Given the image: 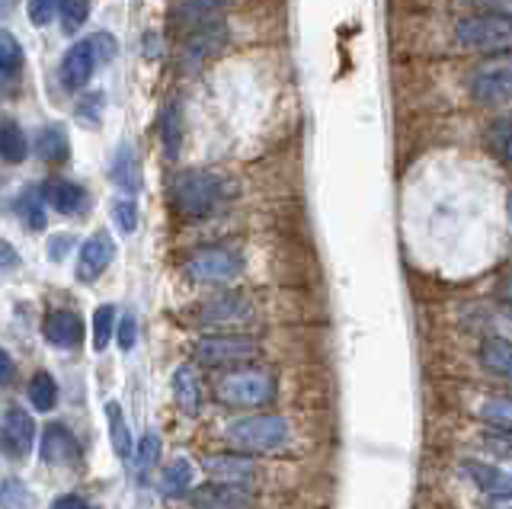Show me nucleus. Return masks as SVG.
<instances>
[{"instance_id":"1","label":"nucleus","mask_w":512,"mask_h":509,"mask_svg":"<svg viewBox=\"0 0 512 509\" xmlns=\"http://www.w3.org/2000/svg\"><path fill=\"white\" fill-rule=\"evenodd\" d=\"M170 196L176 212L186 218H208L221 209V202L228 199V183L212 170H180L173 177Z\"/></svg>"},{"instance_id":"2","label":"nucleus","mask_w":512,"mask_h":509,"mask_svg":"<svg viewBox=\"0 0 512 509\" xmlns=\"http://www.w3.org/2000/svg\"><path fill=\"white\" fill-rule=\"evenodd\" d=\"M224 436L244 452H276L288 442V420L279 413H253L228 423Z\"/></svg>"},{"instance_id":"3","label":"nucleus","mask_w":512,"mask_h":509,"mask_svg":"<svg viewBox=\"0 0 512 509\" xmlns=\"http://www.w3.org/2000/svg\"><path fill=\"white\" fill-rule=\"evenodd\" d=\"M455 36L471 52H509L512 49V17L503 13H474L455 26Z\"/></svg>"},{"instance_id":"4","label":"nucleus","mask_w":512,"mask_h":509,"mask_svg":"<svg viewBox=\"0 0 512 509\" xmlns=\"http://www.w3.org/2000/svg\"><path fill=\"white\" fill-rule=\"evenodd\" d=\"M471 97L480 106H509L512 103V52H500L496 58L480 61L468 81Z\"/></svg>"},{"instance_id":"5","label":"nucleus","mask_w":512,"mask_h":509,"mask_svg":"<svg viewBox=\"0 0 512 509\" xmlns=\"http://www.w3.org/2000/svg\"><path fill=\"white\" fill-rule=\"evenodd\" d=\"M218 401L228 404V407H260L269 404L272 394H276V381L266 372H256V369H240L231 372L218 381Z\"/></svg>"},{"instance_id":"6","label":"nucleus","mask_w":512,"mask_h":509,"mask_svg":"<svg viewBox=\"0 0 512 509\" xmlns=\"http://www.w3.org/2000/svg\"><path fill=\"white\" fill-rule=\"evenodd\" d=\"M260 353V343L244 333H224V337H202L196 343V359L208 369H218V365H240L250 362Z\"/></svg>"},{"instance_id":"7","label":"nucleus","mask_w":512,"mask_h":509,"mask_svg":"<svg viewBox=\"0 0 512 509\" xmlns=\"http://www.w3.org/2000/svg\"><path fill=\"white\" fill-rule=\"evenodd\" d=\"M240 269H244V260L231 247H202L186 260V273L196 282H208V285L231 282Z\"/></svg>"},{"instance_id":"8","label":"nucleus","mask_w":512,"mask_h":509,"mask_svg":"<svg viewBox=\"0 0 512 509\" xmlns=\"http://www.w3.org/2000/svg\"><path fill=\"white\" fill-rule=\"evenodd\" d=\"M224 20V0H180L170 17L173 33L183 42L205 33V29H215Z\"/></svg>"},{"instance_id":"9","label":"nucleus","mask_w":512,"mask_h":509,"mask_svg":"<svg viewBox=\"0 0 512 509\" xmlns=\"http://www.w3.org/2000/svg\"><path fill=\"white\" fill-rule=\"evenodd\" d=\"M189 503L196 509H253L256 497L244 484L208 481L196 490H189Z\"/></svg>"},{"instance_id":"10","label":"nucleus","mask_w":512,"mask_h":509,"mask_svg":"<svg viewBox=\"0 0 512 509\" xmlns=\"http://www.w3.org/2000/svg\"><path fill=\"white\" fill-rule=\"evenodd\" d=\"M96 65H100V55H96L93 39H80L77 45H71V49L64 52V58H61V84H64V90H71V93L84 90L90 84Z\"/></svg>"},{"instance_id":"11","label":"nucleus","mask_w":512,"mask_h":509,"mask_svg":"<svg viewBox=\"0 0 512 509\" xmlns=\"http://www.w3.org/2000/svg\"><path fill=\"white\" fill-rule=\"evenodd\" d=\"M112 257H116V244H112V237L106 231H96L93 237H87L84 247H80V253H77V279L96 282L109 269Z\"/></svg>"},{"instance_id":"12","label":"nucleus","mask_w":512,"mask_h":509,"mask_svg":"<svg viewBox=\"0 0 512 509\" xmlns=\"http://www.w3.org/2000/svg\"><path fill=\"white\" fill-rule=\"evenodd\" d=\"M461 474L468 477L477 490H484L487 497L512 500V471H503V468L487 465V461H477V458H464Z\"/></svg>"},{"instance_id":"13","label":"nucleus","mask_w":512,"mask_h":509,"mask_svg":"<svg viewBox=\"0 0 512 509\" xmlns=\"http://www.w3.org/2000/svg\"><path fill=\"white\" fill-rule=\"evenodd\" d=\"M42 333H45V340L58 349H77L80 343H84V321H80L77 311L58 308L45 317Z\"/></svg>"},{"instance_id":"14","label":"nucleus","mask_w":512,"mask_h":509,"mask_svg":"<svg viewBox=\"0 0 512 509\" xmlns=\"http://www.w3.org/2000/svg\"><path fill=\"white\" fill-rule=\"evenodd\" d=\"M39 449H42V461H45V465H71V461L80 458V445H77L74 433L64 423L45 426Z\"/></svg>"},{"instance_id":"15","label":"nucleus","mask_w":512,"mask_h":509,"mask_svg":"<svg viewBox=\"0 0 512 509\" xmlns=\"http://www.w3.org/2000/svg\"><path fill=\"white\" fill-rule=\"evenodd\" d=\"M0 433H4V445L13 458H26L32 452V442H36V423H32L26 410L13 407V410H7L4 429H0Z\"/></svg>"},{"instance_id":"16","label":"nucleus","mask_w":512,"mask_h":509,"mask_svg":"<svg viewBox=\"0 0 512 509\" xmlns=\"http://www.w3.org/2000/svg\"><path fill=\"white\" fill-rule=\"evenodd\" d=\"M247 317H250V305H247V298H240V295H218L199 308V321L212 327L237 324V321H247Z\"/></svg>"},{"instance_id":"17","label":"nucleus","mask_w":512,"mask_h":509,"mask_svg":"<svg viewBox=\"0 0 512 509\" xmlns=\"http://www.w3.org/2000/svg\"><path fill=\"white\" fill-rule=\"evenodd\" d=\"M205 471L224 484H247L253 481L256 465L244 455H212V458H205Z\"/></svg>"},{"instance_id":"18","label":"nucleus","mask_w":512,"mask_h":509,"mask_svg":"<svg viewBox=\"0 0 512 509\" xmlns=\"http://www.w3.org/2000/svg\"><path fill=\"white\" fill-rule=\"evenodd\" d=\"M45 202L52 205V209L58 215H77V212H84L87 209V193H84V186H77L71 180H55V183H48L45 189Z\"/></svg>"},{"instance_id":"19","label":"nucleus","mask_w":512,"mask_h":509,"mask_svg":"<svg viewBox=\"0 0 512 509\" xmlns=\"http://www.w3.org/2000/svg\"><path fill=\"white\" fill-rule=\"evenodd\" d=\"M221 45H224V23L215 26V29H205V33L183 42V65H189V68L202 65V61L212 58Z\"/></svg>"},{"instance_id":"20","label":"nucleus","mask_w":512,"mask_h":509,"mask_svg":"<svg viewBox=\"0 0 512 509\" xmlns=\"http://www.w3.org/2000/svg\"><path fill=\"white\" fill-rule=\"evenodd\" d=\"M173 397H176V404H180V410L189 413V417H196V413H199L202 388H199L196 372H192L189 365H180V369L173 372Z\"/></svg>"},{"instance_id":"21","label":"nucleus","mask_w":512,"mask_h":509,"mask_svg":"<svg viewBox=\"0 0 512 509\" xmlns=\"http://www.w3.org/2000/svg\"><path fill=\"white\" fill-rule=\"evenodd\" d=\"M480 365H484L487 372L512 381V340H503V337L484 340V346H480Z\"/></svg>"},{"instance_id":"22","label":"nucleus","mask_w":512,"mask_h":509,"mask_svg":"<svg viewBox=\"0 0 512 509\" xmlns=\"http://www.w3.org/2000/svg\"><path fill=\"white\" fill-rule=\"evenodd\" d=\"M29 154L26 132L20 129V122L0 119V161L4 164H23Z\"/></svg>"},{"instance_id":"23","label":"nucleus","mask_w":512,"mask_h":509,"mask_svg":"<svg viewBox=\"0 0 512 509\" xmlns=\"http://www.w3.org/2000/svg\"><path fill=\"white\" fill-rule=\"evenodd\" d=\"M189 487H192L189 458H176L164 471H160V493H164V497H186Z\"/></svg>"},{"instance_id":"24","label":"nucleus","mask_w":512,"mask_h":509,"mask_svg":"<svg viewBox=\"0 0 512 509\" xmlns=\"http://www.w3.org/2000/svg\"><path fill=\"white\" fill-rule=\"evenodd\" d=\"M106 420H109V439H112V449H116L119 458H132V433H128V423H125V413L116 401L106 404Z\"/></svg>"},{"instance_id":"25","label":"nucleus","mask_w":512,"mask_h":509,"mask_svg":"<svg viewBox=\"0 0 512 509\" xmlns=\"http://www.w3.org/2000/svg\"><path fill=\"white\" fill-rule=\"evenodd\" d=\"M160 138H164L167 157L180 154V145H183V113H180V103H170L164 109V116H160Z\"/></svg>"},{"instance_id":"26","label":"nucleus","mask_w":512,"mask_h":509,"mask_svg":"<svg viewBox=\"0 0 512 509\" xmlns=\"http://www.w3.org/2000/svg\"><path fill=\"white\" fill-rule=\"evenodd\" d=\"M112 180H116L119 189L125 193H138V161H135V151L122 145L119 154H116V164H112Z\"/></svg>"},{"instance_id":"27","label":"nucleus","mask_w":512,"mask_h":509,"mask_svg":"<svg viewBox=\"0 0 512 509\" xmlns=\"http://www.w3.org/2000/svg\"><path fill=\"white\" fill-rule=\"evenodd\" d=\"M39 157L48 164H61V161H68V135H64L61 125H52V129H42L39 135Z\"/></svg>"},{"instance_id":"28","label":"nucleus","mask_w":512,"mask_h":509,"mask_svg":"<svg viewBox=\"0 0 512 509\" xmlns=\"http://www.w3.org/2000/svg\"><path fill=\"white\" fill-rule=\"evenodd\" d=\"M487 145L490 151L500 157L503 164L512 167V113L503 116V119H496L490 129H487Z\"/></svg>"},{"instance_id":"29","label":"nucleus","mask_w":512,"mask_h":509,"mask_svg":"<svg viewBox=\"0 0 512 509\" xmlns=\"http://www.w3.org/2000/svg\"><path fill=\"white\" fill-rule=\"evenodd\" d=\"M29 401L36 410H52L58 404V381L48 372H36L29 381Z\"/></svg>"},{"instance_id":"30","label":"nucleus","mask_w":512,"mask_h":509,"mask_svg":"<svg viewBox=\"0 0 512 509\" xmlns=\"http://www.w3.org/2000/svg\"><path fill=\"white\" fill-rule=\"evenodd\" d=\"M23 61H26L23 45L16 42L13 33H7V29H0V74H7V77L20 74V71H23Z\"/></svg>"},{"instance_id":"31","label":"nucleus","mask_w":512,"mask_h":509,"mask_svg":"<svg viewBox=\"0 0 512 509\" xmlns=\"http://www.w3.org/2000/svg\"><path fill=\"white\" fill-rule=\"evenodd\" d=\"M32 503H36V493L23 481L10 477V481L0 484V509H32Z\"/></svg>"},{"instance_id":"32","label":"nucleus","mask_w":512,"mask_h":509,"mask_svg":"<svg viewBox=\"0 0 512 509\" xmlns=\"http://www.w3.org/2000/svg\"><path fill=\"white\" fill-rule=\"evenodd\" d=\"M480 420L490 429H512V401L490 397V401H484V407H480Z\"/></svg>"},{"instance_id":"33","label":"nucleus","mask_w":512,"mask_h":509,"mask_svg":"<svg viewBox=\"0 0 512 509\" xmlns=\"http://www.w3.org/2000/svg\"><path fill=\"white\" fill-rule=\"evenodd\" d=\"M61 29L68 36H77V29L87 23V17H90V0H64L61 4Z\"/></svg>"},{"instance_id":"34","label":"nucleus","mask_w":512,"mask_h":509,"mask_svg":"<svg viewBox=\"0 0 512 509\" xmlns=\"http://www.w3.org/2000/svg\"><path fill=\"white\" fill-rule=\"evenodd\" d=\"M112 330H116V308L100 305V308H96V314H93V346L100 349V353L109 346Z\"/></svg>"},{"instance_id":"35","label":"nucleus","mask_w":512,"mask_h":509,"mask_svg":"<svg viewBox=\"0 0 512 509\" xmlns=\"http://www.w3.org/2000/svg\"><path fill=\"white\" fill-rule=\"evenodd\" d=\"M45 193H36V189H29V193L20 199V215L23 221L32 228V231H42L45 228Z\"/></svg>"},{"instance_id":"36","label":"nucleus","mask_w":512,"mask_h":509,"mask_svg":"<svg viewBox=\"0 0 512 509\" xmlns=\"http://www.w3.org/2000/svg\"><path fill=\"white\" fill-rule=\"evenodd\" d=\"M160 458V439L157 433H144L141 436V445H138V452H135V461H138V477L141 481H148V474L154 468V461Z\"/></svg>"},{"instance_id":"37","label":"nucleus","mask_w":512,"mask_h":509,"mask_svg":"<svg viewBox=\"0 0 512 509\" xmlns=\"http://www.w3.org/2000/svg\"><path fill=\"white\" fill-rule=\"evenodd\" d=\"M64 0H29V20L36 26H48L61 13Z\"/></svg>"},{"instance_id":"38","label":"nucleus","mask_w":512,"mask_h":509,"mask_svg":"<svg viewBox=\"0 0 512 509\" xmlns=\"http://www.w3.org/2000/svg\"><path fill=\"white\" fill-rule=\"evenodd\" d=\"M480 442H484L493 455L512 461V429H490V433H484V439H480Z\"/></svg>"},{"instance_id":"39","label":"nucleus","mask_w":512,"mask_h":509,"mask_svg":"<svg viewBox=\"0 0 512 509\" xmlns=\"http://www.w3.org/2000/svg\"><path fill=\"white\" fill-rule=\"evenodd\" d=\"M112 215H116L119 231L132 234L138 228V205H135V199H119L116 209H112Z\"/></svg>"},{"instance_id":"40","label":"nucleus","mask_w":512,"mask_h":509,"mask_svg":"<svg viewBox=\"0 0 512 509\" xmlns=\"http://www.w3.org/2000/svg\"><path fill=\"white\" fill-rule=\"evenodd\" d=\"M135 340H138V321L135 314H125L119 324V346L128 353V349H135Z\"/></svg>"},{"instance_id":"41","label":"nucleus","mask_w":512,"mask_h":509,"mask_svg":"<svg viewBox=\"0 0 512 509\" xmlns=\"http://www.w3.org/2000/svg\"><path fill=\"white\" fill-rule=\"evenodd\" d=\"M93 45H96V55H100V61H112V55H116V42H112L109 33L93 36Z\"/></svg>"},{"instance_id":"42","label":"nucleus","mask_w":512,"mask_h":509,"mask_svg":"<svg viewBox=\"0 0 512 509\" xmlns=\"http://www.w3.org/2000/svg\"><path fill=\"white\" fill-rule=\"evenodd\" d=\"M68 247H71V237H68V234H55V237H52V244H48V257H52V260H61L64 253H68Z\"/></svg>"},{"instance_id":"43","label":"nucleus","mask_w":512,"mask_h":509,"mask_svg":"<svg viewBox=\"0 0 512 509\" xmlns=\"http://www.w3.org/2000/svg\"><path fill=\"white\" fill-rule=\"evenodd\" d=\"M20 266V253H16L7 241H0V269H16Z\"/></svg>"},{"instance_id":"44","label":"nucleus","mask_w":512,"mask_h":509,"mask_svg":"<svg viewBox=\"0 0 512 509\" xmlns=\"http://www.w3.org/2000/svg\"><path fill=\"white\" fill-rule=\"evenodd\" d=\"M13 375H16V365H13L7 349H0V385H10Z\"/></svg>"},{"instance_id":"45","label":"nucleus","mask_w":512,"mask_h":509,"mask_svg":"<svg viewBox=\"0 0 512 509\" xmlns=\"http://www.w3.org/2000/svg\"><path fill=\"white\" fill-rule=\"evenodd\" d=\"M52 509H93L87 500H80V497H74V493H64V497H58L55 500V506Z\"/></svg>"},{"instance_id":"46","label":"nucleus","mask_w":512,"mask_h":509,"mask_svg":"<svg viewBox=\"0 0 512 509\" xmlns=\"http://www.w3.org/2000/svg\"><path fill=\"white\" fill-rule=\"evenodd\" d=\"M496 295H500V301L506 308H512V273L500 282V289H496Z\"/></svg>"},{"instance_id":"47","label":"nucleus","mask_w":512,"mask_h":509,"mask_svg":"<svg viewBox=\"0 0 512 509\" xmlns=\"http://www.w3.org/2000/svg\"><path fill=\"white\" fill-rule=\"evenodd\" d=\"M509 212H512V202H509Z\"/></svg>"}]
</instances>
